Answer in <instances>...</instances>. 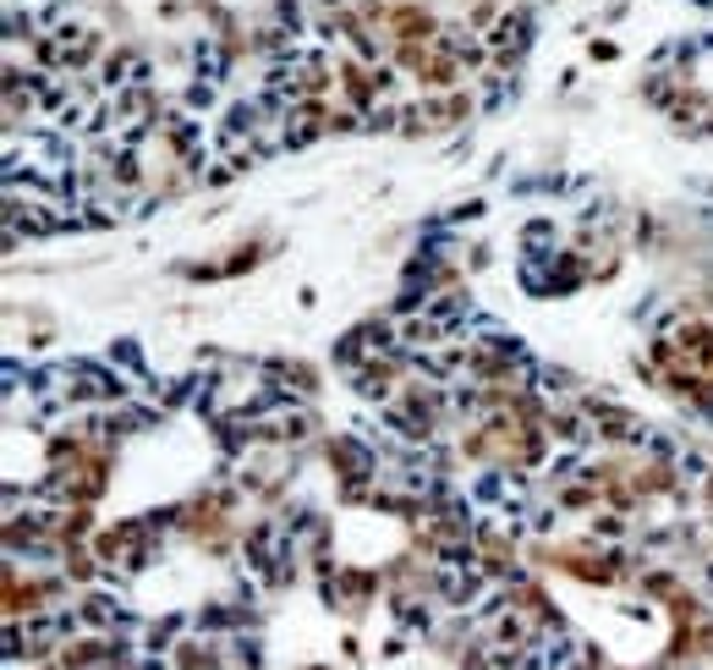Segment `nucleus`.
<instances>
[{"instance_id": "1", "label": "nucleus", "mask_w": 713, "mask_h": 670, "mask_svg": "<svg viewBox=\"0 0 713 670\" xmlns=\"http://www.w3.org/2000/svg\"><path fill=\"white\" fill-rule=\"evenodd\" d=\"M615 56H620V45H615V39H599V34H593V45H588V61H615Z\"/></svg>"}]
</instances>
